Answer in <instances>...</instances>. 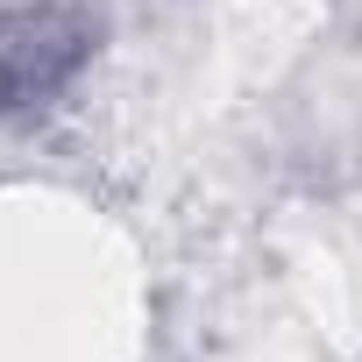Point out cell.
<instances>
[{"instance_id": "6da1fadb", "label": "cell", "mask_w": 362, "mask_h": 362, "mask_svg": "<svg viewBox=\"0 0 362 362\" xmlns=\"http://www.w3.org/2000/svg\"><path fill=\"white\" fill-rule=\"evenodd\" d=\"M93 57V22L71 0H0V107H43Z\"/></svg>"}]
</instances>
